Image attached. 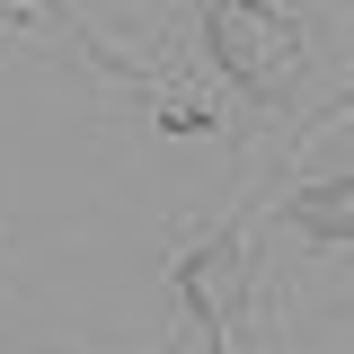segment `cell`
<instances>
[{
  "mask_svg": "<svg viewBox=\"0 0 354 354\" xmlns=\"http://www.w3.org/2000/svg\"><path fill=\"white\" fill-rule=\"evenodd\" d=\"M177 292L195 301V319H239V292H248V266H239V248L221 239V248H195V257L177 266Z\"/></svg>",
  "mask_w": 354,
  "mask_h": 354,
  "instance_id": "cell-2",
  "label": "cell"
},
{
  "mask_svg": "<svg viewBox=\"0 0 354 354\" xmlns=\"http://www.w3.org/2000/svg\"><path fill=\"white\" fill-rule=\"evenodd\" d=\"M292 221L319 230L328 248H346V239H354V186H346V177H319L310 195H292Z\"/></svg>",
  "mask_w": 354,
  "mask_h": 354,
  "instance_id": "cell-3",
  "label": "cell"
},
{
  "mask_svg": "<svg viewBox=\"0 0 354 354\" xmlns=\"http://www.w3.org/2000/svg\"><path fill=\"white\" fill-rule=\"evenodd\" d=\"M204 44H213L221 71L239 88H257V97H283L301 80V27L283 9H266V0H213L204 9Z\"/></svg>",
  "mask_w": 354,
  "mask_h": 354,
  "instance_id": "cell-1",
  "label": "cell"
}]
</instances>
